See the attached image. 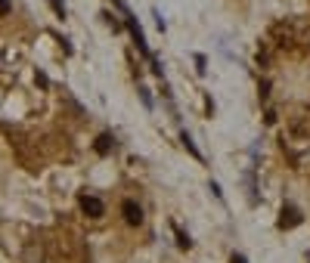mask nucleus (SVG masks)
Returning a JSON list of instances; mask_svg holds the SVG:
<instances>
[{
	"mask_svg": "<svg viewBox=\"0 0 310 263\" xmlns=\"http://www.w3.org/2000/svg\"><path fill=\"white\" fill-rule=\"evenodd\" d=\"M81 211H84L87 217H93V220H96V217H102V211H106V208H102V201H99L96 195H81Z\"/></svg>",
	"mask_w": 310,
	"mask_h": 263,
	"instance_id": "1",
	"label": "nucleus"
},
{
	"mask_svg": "<svg viewBox=\"0 0 310 263\" xmlns=\"http://www.w3.org/2000/svg\"><path fill=\"white\" fill-rule=\"evenodd\" d=\"M121 211H124V220L131 223V226H140V223H143V208H140L137 201H131V198H127V201L121 204Z\"/></svg>",
	"mask_w": 310,
	"mask_h": 263,
	"instance_id": "2",
	"label": "nucleus"
},
{
	"mask_svg": "<svg viewBox=\"0 0 310 263\" xmlns=\"http://www.w3.org/2000/svg\"><path fill=\"white\" fill-rule=\"evenodd\" d=\"M298 223H301V214H298V208L286 204V208H282V217H279V226H282V229H292V226H298Z\"/></svg>",
	"mask_w": 310,
	"mask_h": 263,
	"instance_id": "3",
	"label": "nucleus"
},
{
	"mask_svg": "<svg viewBox=\"0 0 310 263\" xmlns=\"http://www.w3.org/2000/svg\"><path fill=\"white\" fill-rule=\"evenodd\" d=\"M127 28H131V34H134V41H137V47H140V50H143V53L149 56V47H146V41H143V31H140V25H137V22H134L131 16H127Z\"/></svg>",
	"mask_w": 310,
	"mask_h": 263,
	"instance_id": "4",
	"label": "nucleus"
},
{
	"mask_svg": "<svg viewBox=\"0 0 310 263\" xmlns=\"http://www.w3.org/2000/svg\"><path fill=\"white\" fill-rule=\"evenodd\" d=\"M109 149H112V136L102 133V136L96 139V152H99V155H109Z\"/></svg>",
	"mask_w": 310,
	"mask_h": 263,
	"instance_id": "5",
	"label": "nucleus"
},
{
	"mask_svg": "<svg viewBox=\"0 0 310 263\" xmlns=\"http://www.w3.org/2000/svg\"><path fill=\"white\" fill-rule=\"evenodd\" d=\"M174 232H177V245H180L183 251H189V248H192V242H189V236H186V232H180L177 226H174Z\"/></svg>",
	"mask_w": 310,
	"mask_h": 263,
	"instance_id": "6",
	"label": "nucleus"
},
{
	"mask_svg": "<svg viewBox=\"0 0 310 263\" xmlns=\"http://www.w3.org/2000/svg\"><path fill=\"white\" fill-rule=\"evenodd\" d=\"M183 145H186V149H189V152L196 155V158H202V152H199V149H196V142L189 139V133H183Z\"/></svg>",
	"mask_w": 310,
	"mask_h": 263,
	"instance_id": "7",
	"label": "nucleus"
},
{
	"mask_svg": "<svg viewBox=\"0 0 310 263\" xmlns=\"http://www.w3.org/2000/svg\"><path fill=\"white\" fill-rule=\"evenodd\" d=\"M50 7L56 10V16H59V19L65 16V4H62V0H50Z\"/></svg>",
	"mask_w": 310,
	"mask_h": 263,
	"instance_id": "8",
	"label": "nucleus"
},
{
	"mask_svg": "<svg viewBox=\"0 0 310 263\" xmlns=\"http://www.w3.org/2000/svg\"><path fill=\"white\" fill-rule=\"evenodd\" d=\"M10 10H13L10 0H0V16H10Z\"/></svg>",
	"mask_w": 310,
	"mask_h": 263,
	"instance_id": "9",
	"label": "nucleus"
},
{
	"mask_svg": "<svg viewBox=\"0 0 310 263\" xmlns=\"http://www.w3.org/2000/svg\"><path fill=\"white\" fill-rule=\"evenodd\" d=\"M140 96H143V102H146V108H152V99H149V93H146V87H140Z\"/></svg>",
	"mask_w": 310,
	"mask_h": 263,
	"instance_id": "10",
	"label": "nucleus"
},
{
	"mask_svg": "<svg viewBox=\"0 0 310 263\" xmlns=\"http://www.w3.org/2000/svg\"><path fill=\"white\" fill-rule=\"evenodd\" d=\"M229 263H248V260H245L242 254H232V257H229Z\"/></svg>",
	"mask_w": 310,
	"mask_h": 263,
	"instance_id": "11",
	"label": "nucleus"
}]
</instances>
